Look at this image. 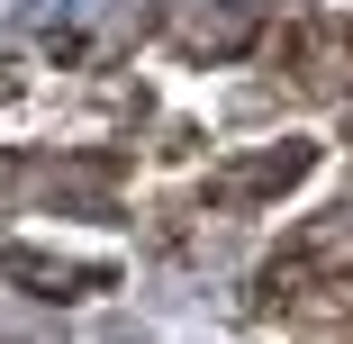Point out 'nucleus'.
Here are the masks:
<instances>
[{
	"instance_id": "1",
	"label": "nucleus",
	"mask_w": 353,
	"mask_h": 344,
	"mask_svg": "<svg viewBox=\"0 0 353 344\" xmlns=\"http://www.w3.org/2000/svg\"><path fill=\"white\" fill-rule=\"evenodd\" d=\"M272 54H281V82H290L299 100H353V28L344 19L308 10V19L281 28Z\"/></svg>"
},
{
	"instance_id": "2",
	"label": "nucleus",
	"mask_w": 353,
	"mask_h": 344,
	"mask_svg": "<svg viewBox=\"0 0 353 344\" xmlns=\"http://www.w3.org/2000/svg\"><path fill=\"white\" fill-rule=\"evenodd\" d=\"M172 37H181L190 54H245V45L263 37V10H254V0H218V10H181V19H172Z\"/></svg>"
},
{
	"instance_id": "3",
	"label": "nucleus",
	"mask_w": 353,
	"mask_h": 344,
	"mask_svg": "<svg viewBox=\"0 0 353 344\" xmlns=\"http://www.w3.org/2000/svg\"><path fill=\"white\" fill-rule=\"evenodd\" d=\"M308 163H317V145H299V136H290V145H272V154L236 163V172L218 181V199H272V190H290V181H299Z\"/></svg>"
},
{
	"instance_id": "4",
	"label": "nucleus",
	"mask_w": 353,
	"mask_h": 344,
	"mask_svg": "<svg viewBox=\"0 0 353 344\" xmlns=\"http://www.w3.org/2000/svg\"><path fill=\"white\" fill-rule=\"evenodd\" d=\"M10 281H28V290H46V299H82V290L109 281V272H100V263H46V254L10 245Z\"/></svg>"
}]
</instances>
